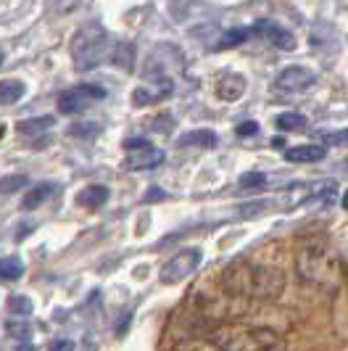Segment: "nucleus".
I'll return each instance as SVG.
<instances>
[{
    "instance_id": "nucleus-18",
    "label": "nucleus",
    "mask_w": 348,
    "mask_h": 351,
    "mask_svg": "<svg viewBox=\"0 0 348 351\" xmlns=\"http://www.w3.org/2000/svg\"><path fill=\"white\" fill-rule=\"evenodd\" d=\"M169 93H172V88H158V90L138 88L135 93H132V104L135 106H151V104H156V101H161L164 95H169Z\"/></svg>"
},
{
    "instance_id": "nucleus-2",
    "label": "nucleus",
    "mask_w": 348,
    "mask_h": 351,
    "mask_svg": "<svg viewBox=\"0 0 348 351\" xmlns=\"http://www.w3.org/2000/svg\"><path fill=\"white\" fill-rule=\"evenodd\" d=\"M108 32L101 21H85L74 35H71V58H74V69L90 71L101 66L105 56H108Z\"/></svg>"
},
{
    "instance_id": "nucleus-30",
    "label": "nucleus",
    "mask_w": 348,
    "mask_h": 351,
    "mask_svg": "<svg viewBox=\"0 0 348 351\" xmlns=\"http://www.w3.org/2000/svg\"><path fill=\"white\" fill-rule=\"evenodd\" d=\"M53 349H71V343L69 341H55V343H53Z\"/></svg>"
},
{
    "instance_id": "nucleus-33",
    "label": "nucleus",
    "mask_w": 348,
    "mask_h": 351,
    "mask_svg": "<svg viewBox=\"0 0 348 351\" xmlns=\"http://www.w3.org/2000/svg\"><path fill=\"white\" fill-rule=\"evenodd\" d=\"M0 64H3V51H0Z\"/></svg>"
},
{
    "instance_id": "nucleus-7",
    "label": "nucleus",
    "mask_w": 348,
    "mask_h": 351,
    "mask_svg": "<svg viewBox=\"0 0 348 351\" xmlns=\"http://www.w3.org/2000/svg\"><path fill=\"white\" fill-rule=\"evenodd\" d=\"M166 154L153 145H142V148H129L124 156V169L129 172H142V169H156L164 164Z\"/></svg>"
},
{
    "instance_id": "nucleus-6",
    "label": "nucleus",
    "mask_w": 348,
    "mask_h": 351,
    "mask_svg": "<svg viewBox=\"0 0 348 351\" xmlns=\"http://www.w3.org/2000/svg\"><path fill=\"white\" fill-rule=\"evenodd\" d=\"M316 82V74L306 66H288L277 74L275 80V88L282 93H306L309 88H314Z\"/></svg>"
},
{
    "instance_id": "nucleus-19",
    "label": "nucleus",
    "mask_w": 348,
    "mask_h": 351,
    "mask_svg": "<svg viewBox=\"0 0 348 351\" xmlns=\"http://www.w3.org/2000/svg\"><path fill=\"white\" fill-rule=\"evenodd\" d=\"M24 275V262L18 256H3L0 259V278L3 280H18Z\"/></svg>"
},
{
    "instance_id": "nucleus-17",
    "label": "nucleus",
    "mask_w": 348,
    "mask_h": 351,
    "mask_svg": "<svg viewBox=\"0 0 348 351\" xmlns=\"http://www.w3.org/2000/svg\"><path fill=\"white\" fill-rule=\"evenodd\" d=\"M253 35V29H248V27H238V29H229L225 35L219 37V43L214 45L216 51H227V48H238V45H243L248 37Z\"/></svg>"
},
{
    "instance_id": "nucleus-8",
    "label": "nucleus",
    "mask_w": 348,
    "mask_h": 351,
    "mask_svg": "<svg viewBox=\"0 0 348 351\" xmlns=\"http://www.w3.org/2000/svg\"><path fill=\"white\" fill-rule=\"evenodd\" d=\"M253 32L264 35V40H266V43H272V45L279 48V51H296V35H293V32H288L285 27L275 24V21H259Z\"/></svg>"
},
{
    "instance_id": "nucleus-25",
    "label": "nucleus",
    "mask_w": 348,
    "mask_h": 351,
    "mask_svg": "<svg viewBox=\"0 0 348 351\" xmlns=\"http://www.w3.org/2000/svg\"><path fill=\"white\" fill-rule=\"evenodd\" d=\"M98 130H101V127H98L95 122H87V124H82V127H79V124H74L69 132L74 135V138H85V135H95Z\"/></svg>"
},
{
    "instance_id": "nucleus-22",
    "label": "nucleus",
    "mask_w": 348,
    "mask_h": 351,
    "mask_svg": "<svg viewBox=\"0 0 348 351\" xmlns=\"http://www.w3.org/2000/svg\"><path fill=\"white\" fill-rule=\"evenodd\" d=\"M27 175H11V177H0V193H16L18 188H27Z\"/></svg>"
},
{
    "instance_id": "nucleus-21",
    "label": "nucleus",
    "mask_w": 348,
    "mask_h": 351,
    "mask_svg": "<svg viewBox=\"0 0 348 351\" xmlns=\"http://www.w3.org/2000/svg\"><path fill=\"white\" fill-rule=\"evenodd\" d=\"M32 309H35V306H32V301L27 299V296H11V299H8V315L24 319V317L32 315Z\"/></svg>"
},
{
    "instance_id": "nucleus-10",
    "label": "nucleus",
    "mask_w": 348,
    "mask_h": 351,
    "mask_svg": "<svg viewBox=\"0 0 348 351\" xmlns=\"http://www.w3.org/2000/svg\"><path fill=\"white\" fill-rule=\"evenodd\" d=\"M216 132L211 130H190V132H182L177 138V145L179 148H214L216 145Z\"/></svg>"
},
{
    "instance_id": "nucleus-11",
    "label": "nucleus",
    "mask_w": 348,
    "mask_h": 351,
    "mask_svg": "<svg viewBox=\"0 0 348 351\" xmlns=\"http://www.w3.org/2000/svg\"><path fill=\"white\" fill-rule=\"evenodd\" d=\"M53 193H55V182H40V185L29 188V191L24 193V198H21V209L24 211L40 209Z\"/></svg>"
},
{
    "instance_id": "nucleus-15",
    "label": "nucleus",
    "mask_w": 348,
    "mask_h": 351,
    "mask_svg": "<svg viewBox=\"0 0 348 351\" xmlns=\"http://www.w3.org/2000/svg\"><path fill=\"white\" fill-rule=\"evenodd\" d=\"M111 61H114L116 69L132 71L135 69V45L132 43H119L111 53Z\"/></svg>"
},
{
    "instance_id": "nucleus-28",
    "label": "nucleus",
    "mask_w": 348,
    "mask_h": 351,
    "mask_svg": "<svg viewBox=\"0 0 348 351\" xmlns=\"http://www.w3.org/2000/svg\"><path fill=\"white\" fill-rule=\"evenodd\" d=\"M142 145H151V143L145 141V138H132V141L124 143V148H127V151H129V148H142Z\"/></svg>"
},
{
    "instance_id": "nucleus-29",
    "label": "nucleus",
    "mask_w": 348,
    "mask_h": 351,
    "mask_svg": "<svg viewBox=\"0 0 348 351\" xmlns=\"http://www.w3.org/2000/svg\"><path fill=\"white\" fill-rule=\"evenodd\" d=\"M158 198H164V191H158V188H153L151 193L145 195V201H158Z\"/></svg>"
},
{
    "instance_id": "nucleus-20",
    "label": "nucleus",
    "mask_w": 348,
    "mask_h": 351,
    "mask_svg": "<svg viewBox=\"0 0 348 351\" xmlns=\"http://www.w3.org/2000/svg\"><path fill=\"white\" fill-rule=\"evenodd\" d=\"M275 124H277V130H282V132H298V130L306 127V117L296 114V111H285V114H279Z\"/></svg>"
},
{
    "instance_id": "nucleus-16",
    "label": "nucleus",
    "mask_w": 348,
    "mask_h": 351,
    "mask_svg": "<svg viewBox=\"0 0 348 351\" xmlns=\"http://www.w3.org/2000/svg\"><path fill=\"white\" fill-rule=\"evenodd\" d=\"M27 93V85L21 80H0V104L11 106Z\"/></svg>"
},
{
    "instance_id": "nucleus-13",
    "label": "nucleus",
    "mask_w": 348,
    "mask_h": 351,
    "mask_svg": "<svg viewBox=\"0 0 348 351\" xmlns=\"http://www.w3.org/2000/svg\"><path fill=\"white\" fill-rule=\"evenodd\" d=\"M108 195H111V191L105 185H87V188H82L77 193V204L82 209H98V206H103L105 201H108Z\"/></svg>"
},
{
    "instance_id": "nucleus-9",
    "label": "nucleus",
    "mask_w": 348,
    "mask_h": 351,
    "mask_svg": "<svg viewBox=\"0 0 348 351\" xmlns=\"http://www.w3.org/2000/svg\"><path fill=\"white\" fill-rule=\"evenodd\" d=\"M325 156H327L325 143L322 145L306 143V145H293L285 151V161H290V164H314V161H322Z\"/></svg>"
},
{
    "instance_id": "nucleus-3",
    "label": "nucleus",
    "mask_w": 348,
    "mask_h": 351,
    "mask_svg": "<svg viewBox=\"0 0 348 351\" xmlns=\"http://www.w3.org/2000/svg\"><path fill=\"white\" fill-rule=\"evenodd\" d=\"M201 262H203V251L198 246L179 251L177 256H172L169 262L164 264V269H161V282H164V285H177V282H182L185 278H190L192 272L198 269Z\"/></svg>"
},
{
    "instance_id": "nucleus-4",
    "label": "nucleus",
    "mask_w": 348,
    "mask_h": 351,
    "mask_svg": "<svg viewBox=\"0 0 348 351\" xmlns=\"http://www.w3.org/2000/svg\"><path fill=\"white\" fill-rule=\"evenodd\" d=\"M105 98V90L98 88V85H77V88L64 90L58 95V111L61 114H79L85 111L90 104Z\"/></svg>"
},
{
    "instance_id": "nucleus-31",
    "label": "nucleus",
    "mask_w": 348,
    "mask_h": 351,
    "mask_svg": "<svg viewBox=\"0 0 348 351\" xmlns=\"http://www.w3.org/2000/svg\"><path fill=\"white\" fill-rule=\"evenodd\" d=\"M340 204H343V209H348V188H346V193H343V201H340Z\"/></svg>"
},
{
    "instance_id": "nucleus-32",
    "label": "nucleus",
    "mask_w": 348,
    "mask_h": 351,
    "mask_svg": "<svg viewBox=\"0 0 348 351\" xmlns=\"http://www.w3.org/2000/svg\"><path fill=\"white\" fill-rule=\"evenodd\" d=\"M343 272H346V282H348V262H346V267H343Z\"/></svg>"
},
{
    "instance_id": "nucleus-26",
    "label": "nucleus",
    "mask_w": 348,
    "mask_h": 351,
    "mask_svg": "<svg viewBox=\"0 0 348 351\" xmlns=\"http://www.w3.org/2000/svg\"><path fill=\"white\" fill-rule=\"evenodd\" d=\"M5 330H8L11 338H29V325H24V322H21V325L8 322V325H5Z\"/></svg>"
},
{
    "instance_id": "nucleus-23",
    "label": "nucleus",
    "mask_w": 348,
    "mask_h": 351,
    "mask_svg": "<svg viewBox=\"0 0 348 351\" xmlns=\"http://www.w3.org/2000/svg\"><path fill=\"white\" fill-rule=\"evenodd\" d=\"M264 185H266V175H264V172H245V175L240 177V188H243V191H259Z\"/></svg>"
},
{
    "instance_id": "nucleus-12",
    "label": "nucleus",
    "mask_w": 348,
    "mask_h": 351,
    "mask_svg": "<svg viewBox=\"0 0 348 351\" xmlns=\"http://www.w3.org/2000/svg\"><path fill=\"white\" fill-rule=\"evenodd\" d=\"M245 93V77L240 74H227L216 82V95L222 101H238Z\"/></svg>"
},
{
    "instance_id": "nucleus-5",
    "label": "nucleus",
    "mask_w": 348,
    "mask_h": 351,
    "mask_svg": "<svg viewBox=\"0 0 348 351\" xmlns=\"http://www.w3.org/2000/svg\"><path fill=\"white\" fill-rule=\"evenodd\" d=\"M325 256H327L325 241H309L306 246H301V251H298V275L303 280H319V275L325 269Z\"/></svg>"
},
{
    "instance_id": "nucleus-14",
    "label": "nucleus",
    "mask_w": 348,
    "mask_h": 351,
    "mask_svg": "<svg viewBox=\"0 0 348 351\" xmlns=\"http://www.w3.org/2000/svg\"><path fill=\"white\" fill-rule=\"evenodd\" d=\"M53 117H32V119H21L16 124V132L24 135V138H32V135H40V132H48L53 127Z\"/></svg>"
},
{
    "instance_id": "nucleus-1",
    "label": "nucleus",
    "mask_w": 348,
    "mask_h": 351,
    "mask_svg": "<svg viewBox=\"0 0 348 351\" xmlns=\"http://www.w3.org/2000/svg\"><path fill=\"white\" fill-rule=\"evenodd\" d=\"M222 285L229 296L272 301L285 291V275L277 267L235 262L222 272Z\"/></svg>"
},
{
    "instance_id": "nucleus-27",
    "label": "nucleus",
    "mask_w": 348,
    "mask_h": 351,
    "mask_svg": "<svg viewBox=\"0 0 348 351\" xmlns=\"http://www.w3.org/2000/svg\"><path fill=\"white\" fill-rule=\"evenodd\" d=\"M235 132H238L240 138H253V135L259 132V122H253V119H251V122L238 124V130H235Z\"/></svg>"
},
{
    "instance_id": "nucleus-24",
    "label": "nucleus",
    "mask_w": 348,
    "mask_h": 351,
    "mask_svg": "<svg viewBox=\"0 0 348 351\" xmlns=\"http://www.w3.org/2000/svg\"><path fill=\"white\" fill-rule=\"evenodd\" d=\"M325 145H338V148H346L348 145V127L346 130H335V132H325L322 135Z\"/></svg>"
}]
</instances>
